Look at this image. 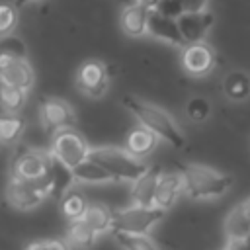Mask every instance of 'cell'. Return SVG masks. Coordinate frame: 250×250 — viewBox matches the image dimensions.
Returning a JSON list of instances; mask_svg holds the SVG:
<instances>
[{"mask_svg": "<svg viewBox=\"0 0 250 250\" xmlns=\"http://www.w3.org/2000/svg\"><path fill=\"white\" fill-rule=\"evenodd\" d=\"M6 199L18 211H31V209L39 207V203L45 199V195L39 191L35 182L12 178L6 188Z\"/></svg>", "mask_w": 250, "mask_h": 250, "instance_id": "8", "label": "cell"}, {"mask_svg": "<svg viewBox=\"0 0 250 250\" xmlns=\"http://www.w3.org/2000/svg\"><path fill=\"white\" fill-rule=\"evenodd\" d=\"M158 176H160V168L158 166H148L146 172L133 182V188H131L133 205H143V207H150L152 205L156 184H158Z\"/></svg>", "mask_w": 250, "mask_h": 250, "instance_id": "15", "label": "cell"}, {"mask_svg": "<svg viewBox=\"0 0 250 250\" xmlns=\"http://www.w3.org/2000/svg\"><path fill=\"white\" fill-rule=\"evenodd\" d=\"M186 113H188V117H189L191 121H205V119L209 117V113H211V104H209L205 98L195 96V98H191V100L188 102Z\"/></svg>", "mask_w": 250, "mask_h": 250, "instance_id": "31", "label": "cell"}, {"mask_svg": "<svg viewBox=\"0 0 250 250\" xmlns=\"http://www.w3.org/2000/svg\"><path fill=\"white\" fill-rule=\"evenodd\" d=\"M80 221L88 225L98 236L113 230V211L104 203H88Z\"/></svg>", "mask_w": 250, "mask_h": 250, "instance_id": "18", "label": "cell"}, {"mask_svg": "<svg viewBox=\"0 0 250 250\" xmlns=\"http://www.w3.org/2000/svg\"><path fill=\"white\" fill-rule=\"evenodd\" d=\"M33 0H12V4H14V8L18 10V8H23V6H27V4H31Z\"/></svg>", "mask_w": 250, "mask_h": 250, "instance_id": "35", "label": "cell"}, {"mask_svg": "<svg viewBox=\"0 0 250 250\" xmlns=\"http://www.w3.org/2000/svg\"><path fill=\"white\" fill-rule=\"evenodd\" d=\"M223 90H225L227 98L232 102L246 100L250 96V74H246L242 70H232L230 74H227V78L223 82Z\"/></svg>", "mask_w": 250, "mask_h": 250, "instance_id": "23", "label": "cell"}, {"mask_svg": "<svg viewBox=\"0 0 250 250\" xmlns=\"http://www.w3.org/2000/svg\"><path fill=\"white\" fill-rule=\"evenodd\" d=\"M156 145H158V139L148 131V129H145V127H133L131 131H129V135H127V152L131 154V156H135V158H145V156H148L154 148H156Z\"/></svg>", "mask_w": 250, "mask_h": 250, "instance_id": "19", "label": "cell"}, {"mask_svg": "<svg viewBox=\"0 0 250 250\" xmlns=\"http://www.w3.org/2000/svg\"><path fill=\"white\" fill-rule=\"evenodd\" d=\"M25 250H70V246L66 244V240H33L25 246Z\"/></svg>", "mask_w": 250, "mask_h": 250, "instance_id": "32", "label": "cell"}, {"mask_svg": "<svg viewBox=\"0 0 250 250\" xmlns=\"http://www.w3.org/2000/svg\"><path fill=\"white\" fill-rule=\"evenodd\" d=\"M18 25V10L12 2H0V37L12 35Z\"/></svg>", "mask_w": 250, "mask_h": 250, "instance_id": "30", "label": "cell"}, {"mask_svg": "<svg viewBox=\"0 0 250 250\" xmlns=\"http://www.w3.org/2000/svg\"><path fill=\"white\" fill-rule=\"evenodd\" d=\"M182 191H184V182L180 172H160L152 205L166 213L170 207H174Z\"/></svg>", "mask_w": 250, "mask_h": 250, "instance_id": "12", "label": "cell"}, {"mask_svg": "<svg viewBox=\"0 0 250 250\" xmlns=\"http://www.w3.org/2000/svg\"><path fill=\"white\" fill-rule=\"evenodd\" d=\"M59 201H61V211H62V215H64L70 223H72V221H80L82 215H84V211H86V207H88L84 195H82L80 191H74V189L66 191Z\"/></svg>", "mask_w": 250, "mask_h": 250, "instance_id": "25", "label": "cell"}, {"mask_svg": "<svg viewBox=\"0 0 250 250\" xmlns=\"http://www.w3.org/2000/svg\"><path fill=\"white\" fill-rule=\"evenodd\" d=\"M72 176H74V182H82V184H105V182H113V178L100 164H96L90 158H86L76 168H72Z\"/></svg>", "mask_w": 250, "mask_h": 250, "instance_id": "24", "label": "cell"}, {"mask_svg": "<svg viewBox=\"0 0 250 250\" xmlns=\"http://www.w3.org/2000/svg\"><path fill=\"white\" fill-rule=\"evenodd\" d=\"M23 131V121L16 113H4L0 115V141L14 143L20 139Z\"/></svg>", "mask_w": 250, "mask_h": 250, "instance_id": "29", "label": "cell"}, {"mask_svg": "<svg viewBox=\"0 0 250 250\" xmlns=\"http://www.w3.org/2000/svg\"><path fill=\"white\" fill-rule=\"evenodd\" d=\"M146 25H148V10L146 8H143L137 2H133V4L123 8V12H121V29L129 37L145 35L146 33Z\"/></svg>", "mask_w": 250, "mask_h": 250, "instance_id": "17", "label": "cell"}, {"mask_svg": "<svg viewBox=\"0 0 250 250\" xmlns=\"http://www.w3.org/2000/svg\"><path fill=\"white\" fill-rule=\"evenodd\" d=\"M162 219L164 211L154 205H129L125 209L113 211V230L127 234H148Z\"/></svg>", "mask_w": 250, "mask_h": 250, "instance_id": "4", "label": "cell"}, {"mask_svg": "<svg viewBox=\"0 0 250 250\" xmlns=\"http://www.w3.org/2000/svg\"><path fill=\"white\" fill-rule=\"evenodd\" d=\"M182 66L191 76H205L215 66V55L205 43L186 45L182 51Z\"/></svg>", "mask_w": 250, "mask_h": 250, "instance_id": "11", "label": "cell"}, {"mask_svg": "<svg viewBox=\"0 0 250 250\" xmlns=\"http://www.w3.org/2000/svg\"><path fill=\"white\" fill-rule=\"evenodd\" d=\"M0 82L27 92L35 82V74H33V68L27 61H4V59H0Z\"/></svg>", "mask_w": 250, "mask_h": 250, "instance_id": "13", "label": "cell"}, {"mask_svg": "<svg viewBox=\"0 0 250 250\" xmlns=\"http://www.w3.org/2000/svg\"><path fill=\"white\" fill-rule=\"evenodd\" d=\"M0 59H4V61H27L25 43L14 33L0 37Z\"/></svg>", "mask_w": 250, "mask_h": 250, "instance_id": "27", "label": "cell"}, {"mask_svg": "<svg viewBox=\"0 0 250 250\" xmlns=\"http://www.w3.org/2000/svg\"><path fill=\"white\" fill-rule=\"evenodd\" d=\"M107 82H109L107 70H105V66H104L102 62H98V61H88V62H84V64L78 68V72H76V88H78L82 94L90 96V98H98V96L105 94Z\"/></svg>", "mask_w": 250, "mask_h": 250, "instance_id": "9", "label": "cell"}, {"mask_svg": "<svg viewBox=\"0 0 250 250\" xmlns=\"http://www.w3.org/2000/svg\"><path fill=\"white\" fill-rule=\"evenodd\" d=\"M39 113H41V121L45 129L51 131L53 135L57 131L70 129L76 121L74 109L64 100H59V98H43L39 105Z\"/></svg>", "mask_w": 250, "mask_h": 250, "instance_id": "7", "label": "cell"}, {"mask_svg": "<svg viewBox=\"0 0 250 250\" xmlns=\"http://www.w3.org/2000/svg\"><path fill=\"white\" fill-rule=\"evenodd\" d=\"M207 8H209V0H160L156 12H160L162 16L178 20L184 14L207 12Z\"/></svg>", "mask_w": 250, "mask_h": 250, "instance_id": "21", "label": "cell"}, {"mask_svg": "<svg viewBox=\"0 0 250 250\" xmlns=\"http://www.w3.org/2000/svg\"><path fill=\"white\" fill-rule=\"evenodd\" d=\"M113 240L123 250H160L148 234H127L113 230Z\"/></svg>", "mask_w": 250, "mask_h": 250, "instance_id": "26", "label": "cell"}, {"mask_svg": "<svg viewBox=\"0 0 250 250\" xmlns=\"http://www.w3.org/2000/svg\"><path fill=\"white\" fill-rule=\"evenodd\" d=\"M25 102V92L18 90L14 86H8L4 82H0V107L6 113H18L23 107Z\"/></svg>", "mask_w": 250, "mask_h": 250, "instance_id": "28", "label": "cell"}, {"mask_svg": "<svg viewBox=\"0 0 250 250\" xmlns=\"http://www.w3.org/2000/svg\"><path fill=\"white\" fill-rule=\"evenodd\" d=\"M98 240V234L82 221H72L66 230V244L78 250H90Z\"/></svg>", "mask_w": 250, "mask_h": 250, "instance_id": "22", "label": "cell"}, {"mask_svg": "<svg viewBox=\"0 0 250 250\" xmlns=\"http://www.w3.org/2000/svg\"><path fill=\"white\" fill-rule=\"evenodd\" d=\"M90 146L86 139L76 129H62L53 135V146L51 156H55L59 162H62L68 168H76L80 162L88 158Z\"/></svg>", "mask_w": 250, "mask_h": 250, "instance_id": "5", "label": "cell"}, {"mask_svg": "<svg viewBox=\"0 0 250 250\" xmlns=\"http://www.w3.org/2000/svg\"><path fill=\"white\" fill-rule=\"evenodd\" d=\"M225 232L230 240H238L250 234V197L238 203L225 219Z\"/></svg>", "mask_w": 250, "mask_h": 250, "instance_id": "16", "label": "cell"}, {"mask_svg": "<svg viewBox=\"0 0 250 250\" xmlns=\"http://www.w3.org/2000/svg\"><path fill=\"white\" fill-rule=\"evenodd\" d=\"M123 104L137 117L141 127L148 129L156 139H162L176 148L184 146V143H186L184 133L180 131V127L174 123V119L164 109H160L158 105H152L148 102H143L139 98H133V96H127L123 100Z\"/></svg>", "mask_w": 250, "mask_h": 250, "instance_id": "2", "label": "cell"}, {"mask_svg": "<svg viewBox=\"0 0 250 250\" xmlns=\"http://www.w3.org/2000/svg\"><path fill=\"white\" fill-rule=\"evenodd\" d=\"M176 21H178V29L184 39V45H195V43H203V39L207 37L209 29L215 23V16L207 10L199 14H184Z\"/></svg>", "mask_w": 250, "mask_h": 250, "instance_id": "10", "label": "cell"}, {"mask_svg": "<svg viewBox=\"0 0 250 250\" xmlns=\"http://www.w3.org/2000/svg\"><path fill=\"white\" fill-rule=\"evenodd\" d=\"M51 154L35 148H18L12 160V178L35 182L49 174Z\"/></svg>", "mask_w": 250, "mask_h": 250, "instance_id": "6", "label": "cell"}, {"mask_svg": "<svg viewBox=\"0 0 250 250\" xmlns=\"http://www.w3.org/2000/svg\"><path fill=\"white\" fill-rule=\"evenodd\" d=\"M227 250H250V234L238 240H230L227 244Z\"/></svg>", "mask_w": 250, "mask_h": 250, "instance_id": "33", "label": "cell"}, {"mask_svg": "<svg viewBox=\"0 0 250 250\" xmlns=\"http://www.w3.org/2000/svg\"><path fill=\"white\" fill-rule=\"evenodd\" d=\"M49 178H51V195H53V197L61 199L66 191L72 189V184H74L72 168H68V166H64L62 162H59L55 156H51Z\"/></svg>", "mask_w": 250, "mask_h": 250, "instance_id": "20", "label": "cell"}, {"mask_svg": "<svg viewBox=\"0 0 250 250\" xmlns=\"http://www.w3.org/2000/svg\"><path fill=\"white\" fill-rule=\"evenodd\" d=\"M137 4H141L143 8H146L148 12H154L160 4V0H137Z\"/></svg>", "mask_w": 250, "mask_h": 250, "instance_id": "34", "label": "cell"}, {"mask_svg": "<svg viewBox=\"0 0 250 250\" xmlns=\"http://www.w3.org/2000/svg\"><path fill=\"white\" fill-rule=\"evenodd\" d=\"M180 176L184 182V193L191 199L221 197L234 184V178L230 174H223V172L203 166V164H186V166H182Z\"/></svg>", "mask_w": 250, "mask_h": 250, "instance_id": "1", "label": "cell"}, {"mask_svg": "<svg viewBox=\"0 0 250 250\" xmlns=\"http://www.w3.org/2000/svg\"><path fill=\"white\" fill-rule=\"evenodd\" d=\"M146 33H150L152 37L164 41V43H170V45H176V47H186L184 45V39L180 35V29H178V21L174 18H168V16H162L160 12H148V25H146Z\"/></svg>", "mask_w": 250, "mask_h": 250, "instance_id": "14", "label": "cell"}, {"mask_svg": "<svg viewBox=\"0 0 250 250\" xmlns=\"http://www.w3.org/2000/svg\"><path fill=\"white\" fill-rule=\"evenodd\" d=\"M88 158L94 160L96 164H100L111 178L113 182H135L139 176H143L146 172V164L135 156H131L125 148H117V146H98V148H90Z\"/></svg>", "mask_w": 250, "mask_h": 250, "instance_id": "3", "label": "cell"}]
</instances>
